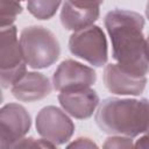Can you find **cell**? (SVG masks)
Returning <instances> with one entry per match:
<instances>
[{
    "label": "cell",
    "mask_w": 149,
    "mask_h": 149,
    "mask_svg": "<svg viewBox=\"0 0 149 149\" xmlns=\"http://www.w3.org/2000/svg\"><path fill=\"white\" fill-rule=\"evenodd\" d=\"M104 23L115 63L134 74L147 76L149 57L143 16L133 10L113 9L106 14Z\"/></svg>",
    "instance_id": "obj_1"
},
{
    "label": "cell",
    "mask_w": 149,
    "mask_h": 149,
    "mask_svg": "<svg viewBox=\"0 0 149 149\" xmlns=\"http://www.w3.org/2000/svg\"><path fill=\"white\" fill-rule=\"evenodd\" d=\"M94 120L97 126L108 135L134 139L149 134V100L106 98L99 104Z\"/></svg>",
    "instance_id": "obj_2"
},
{
    "label": "cell",
    "mask_w": 149,
    "mask_h": 149,
    "mask_svg": "<svg viewBox=\"0 0 149 149\" xmlns=\"http://www.w3.org/2000/svg\"><path fill=\"white\" fill-rule=\"evenodd\" d=\"M23 58L31 69H47L55 64L61 55L56 35L42 26H29L20 33Z\"/></svg>",
    "instance_id": "obj_3"
},
{
    "label": "cell",
    "mask_w": 149,
    "mask_h": 149,
    "mask_svg": "<svg viewBox=\"0 0 149 149\" xmlns=\"http://www.w3.org/2000/svg\"><path fill=\"white\" fill-rule=\"evenodd\" d=\"M27 66L17 37V28L13 26L1 28L0 35V83L3 90L10 88L26 73Z\"/></svg>",
    "instance_id": "obj_4"
},
{
    "label": "cell",
    "mask_w": 149,
    "mask_h": 149,
    "mask_svg": "<svg viewBox=\"0 0 149 149\" xmlns=\"http://www.w3.org/2000/svg\"><path fill=\"white\" fill-rule=\"evenodd\" d=\"M107 47V40L104 30L95 24L73 31L69 38L70 52L97 68L106 65L108 58Z\"/></svg>",
    "instance_id": "obj_5"
},
{
    "label": "cell",
    "mask_w": 149,
    "mask_h": 149,
    "mask_svg": "<svg viewBox=\"0 0 149 149\" xmlns=\"http://www.w3.org/2000/svg\"><path fill=\"white\" fill-rule=\"evenodd\" d=\"M35 127L41 137L56 146L66 144L74 133V123L70 115L56 106L41 108L36 115Z\"/></svg>",
    "instance_id": "obj_6"
},
{
    "label": "cell",
    "mask_w": 149,
    "mask_h": 149,
    "mask_svg": "<svg viewBox=\"0 0 149 149\" xmlns=\"http://www.w3.org/2000/svg\"><path fill=\"white\" fill-rule=\"evenodd\" d=\"M31 127V118L27 109L16 102H9L0 109V147L12 146L24 137Z\"/></svg>",
    "instance_id": "obj_7"
},
{
    "label": "cell",
    "mask_w": 149,
    "mask_h": 149,
    "mask_svg": "<svg viewBox=\"0 0 149 149\" xmlns=\"http://www.w3.org/2000/svg\"><path fill=\"white\" fill-rule=\"evenodd\" d=\"M51 81L58 92L91 87L97 81V73L91 66L74 59H65L55 70Z\"/></svg>",
    "instance_id": "obj_8"
},
{
    "label": "cell",
    "mask_w": 149,
    "mask_h": 149,
    "mask_svg": "<svg viewBox=\"0 0 149 149\" xmlns=\"http://www.w3.org/2000/svg\"><path fill=\"white\" fill-rule=\"evenodd\" d=\"M104 83L106 88L116 95H140L147 85V76L134 74L118 63H109L104 69Z\"/></svg>",
    "instance_id": "obj_9"
},
{
    "label": "cell",
    "mask_w": 149,
    "mask_h": 149,
    "mask_svg": "<svg viewBox=\"0 0 149 149\" xmlns=\"http://www.w3.org/2000/svg\"><path fill=\"white\" fill-rule=\"evenodd\" d=\"M58 102L70 116L84 120L93 115L100 104V99L93 88L83 87L59 92Z\"/></svg>",
    "instance_id": "obj_10"
},
{
    "label": "cell",
    "mask_w": 149,
    "mask_h": 149,
    "mask_svg": "<svg viewBox=\"0 0 149 149\" xmlns=\"http://www.w3.org/2000/svg\"><path fill=\"white\" fill-rule=\"evenodd\" d=\"M52 88V81L44 73L30 71L10 87V93L19 101L34 102L48 97Z\"/></svg>",
    "instance_id": "obj_11"
},
{
    "label": "cell",
    "mask_w": 149,
    "mask_h": 149,
    "mask_svg": "<svg viewBox=\"0 0 149 149\" xmlns=\"http://www.w3.org/2000/svg\"><path fill=\"white\" fill-rule=\"evenodd\" d=\"M100 15V8H90L73 5L66 0L62 3L61 23L66 30L78 31L93 26Z\"/></svg>",
    "instance_id": "obj_12"
},
{
    "label": "cell",
    "mask_w": 149,
    "mask_h": 149,
    "mask_svg": "<svg viewBox=\"0 0 149 149\" xmlns=\"http://www.w3.org/2000/svg\"><path fill=\"white\" fill-rule=\"evenodd\" d=\"M63 0H27L28 12L37 20H49L51 19Z\"/></svg>",
    "instance_id": "obj_13"
},
{
    "label": "cell",
    "mask_w": 149,
    "mask_h": 149,
    "mask_svg": "<svg viewBox=\"0 0 149 149\" xmlns=\"http://www.w3.org/2000/svg\"><path fill=\"white\" fill-rule=\"evenodd\" d=\"M1 28L13 26L17 15L22 13V5L20 0H1L0 8Z\"/></svg>",
    "instance_id": "obj_14"
},
{
    "label": "cell",
    "mask_w": 149,
    "mask_h": 149,
    "mask_svg": "<svg viewBox=\"0 0 149 149\" xmlns=\"http://www.w3.org/2000/svg\"><path fill=\"white\" fill-rule=\"evenodd\" d=\"M102 147L107 149H127L134 147V140L133 137H128V136L111 135L109 137L106 139Z\"/></svg>",
    "instance_id": "obj_15"
},
{
    "label": "cell",
    "mask_w": 149,
    "mask_h": 149,
    "mask_svg": "<svg viewBox=\"0 0 149 149\" xmlns=\"http://www.w3.org/2000/svg\"><path fill=\"white\" fill-rule=\"evenodd\" d=\"M55 147L57 146L43 137L34 139V137H26V136L12 146V148H55Z\"/></svg>",
    "instance_id": "obj_16"
},
{
    "label": "cell",
    "mask_w": 149,
    "mask_h": 149,
    "mask_svg": "<svg viewBox=\"0 0 149 149\" xmlns=\"http://www.w3.org/2000/svg\"><path fill=\"white\" fill-rule=\"evenodd\" d=\"M68 148H84V149H92V148H98V144L91 140L90 137H78L73 140L72 142L66 144Z\"/></svg>",
    "instance_id": "obj_17"
},
{
    "label": "cell",
    "mask_w": 149,
    "mask_h": 149,
    "mask_svg": "<svg viewBox=\"0 0 149 149\" xmlns=\"http://www.w3.org/2000/svg\"><path fill=\"white\" fill-rule=\"evenodd\" d=\"M134 147L135 148H144L148 149L149 148V134H142L139 136V139L134 142Z\"/></svg>",
    "instance_id": "obj_18"
},
{
    "label": "cell",
    "mask_w": 149,
    "mask_h": 149,
    "mask_svg": "<svg viewBox=\"0 0 149 149\" xmlns=\"http://www.w3.org/2000/svg\"><path fill=\"white\" fill-rule=\"evenodd\" d=\"M146 16H147V19L149 20V0H148L147 6H146Z\"/></svg>",
    "instance_id": "obj_19"
},
{
    "label": "cell",
    "mask_w": 149,
    "mask_h": 149,
    "mask_svg": "<svg viewBox=\"0 0 149 149\" xmlns=\"http://www.w3.org/2000/svg\"><path fill=\"white\" fill-rule=\"evenodd\" d=\"M147 49H148V57H149V34L147 36Z\"/></svg>",
    "instance_id": "obj_20"
},
{
    "label": "cell",
    "mask_w": 149,
    "mask_h": 149,
    "mask_svg": "<svg viewBox=\"0 0 149 149\" xmlns=\"http://www.w3.org/2000/svg\"><path fill=\"white\" fill-rule=\"evenodd\" d=\"M20 1H23V0H20Z\"/></svg>",
    "instance_id": "obj_21"
}]
</instances>
